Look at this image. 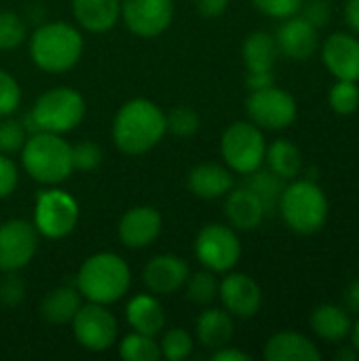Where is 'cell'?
Wrapping results in <instances>:
<instances>
[{"instance_id": "cell-11", "label": "cell", "mask_w": 359, "mask_h": 361, "mask_svg": "<svg viewBox=\"0 0 359 361\" xmlns=\"http://www.w3.org/2000/svg\"><path fill=\"white\" fill-rule=\"evenodd\" d=\"M70 324L78 345L93 353L108 351L118 338L116 317L106 309V305H97V302L83 305Z\"/></svg>"}, {"instance_id": "cell-7", "label": "cell", "mask_w": 359, "mask_h": 361, "mask_svg": "<svg viewBox=\"0 0 359 361\" xmlns=\"http://www.w3.org/2000/svg\"><path fill=\"white\" fill-rule=\"evenodd\" d=\"M220 150L231 171L248 176L264 165L267 142L258 125H254L252 121H237L229 125L222 133Z\"/></svg>"}, {"instance_id": "cell-45", "label": "cell", "mask_w": 359, "mask_h": 361, "mask_svg": "<svg viewBox=\"0 0 359 361\" xmlns=\"http://www.w3.org/2000/svg\"><path fill=\"white\" fill-rule=\"evenodd\" d=\"M212 360L214 361H250L252 357L245 353V351H241V349H233V347H222V349H216L214 353H212Z\"/></svg>"}, {"instance_id": "cell-13", "label": "cell", "mask_w": 359, "mask_h": 361, "mask_svg": "<svg viewBox=\"0 0 359 361\" xmlns=\"http://www.w3.org/2000/svg\"><path fill=\"white\" fill-rule=\"evenodd\" d=\"M174 0H123L121 17L129 32L142 38L163 34L174 19Z\"/></svg>"}, {"instance_id": "cell-38", "label": "cell", "mask_w": 359, "mask_h": 361, "mask_svg": "<svg viewBox=\"0 0 359 361\" xmlns=\"http://www.w3.org/2000/svg\"><path fill=\"white\" fill-rule=\"evenodd\" d=\"M102 159H104V152H102L99 144H95L91 140H85V142L72 146V165H74V169L91 171V169L99 167Z\"/></svg>"}, {"instance_id": "cell-1", "label": "cell", "mask_w": 359, "mask_h": 361, "mask_svg": "<svg viewBox=\"0 0 359 361\" xmlns=\"http://www.w3.org/2000/svg\"><path fill=\"white\" fill-rule=\"evenodd\" d=\"M165 133V112L159 104L146 97H135L123 104L112 121L114 146L131 157L152 150Z\"/></svg>"}, {"instance_id": "cell-4", "label": "cell", "mask_w": 359, "mask_h": 361, "mask_svg": "<svg viewBox=\"0 0 359 361\" xmlns=\"http://www.w3.org/2000/svg\"><path fill=\"white\" fill-rule=\"evenodd\" d=\"M21 165L32 180L55 186L66 182L74 171L72 146L59 133H32L21 148Z\"/></svg>"}, {"instance_id": "cell-31", "label": "cell", "mask_w": 359, "mask_h": 361, "mask_svg": "<svg viewBox=\"0 0 359 361\" xmlns=\"http://www.w3.org/2000/svg\"><path fill=\"white\" fill-rule=\"evenodd\" d=\"M184 286H186V298L193 305L205 307L218 296V286L220 283L216 279V273L205 269V271H199L193 277H188Z\"/></svg>"}, {"instance_id": "cell-16", "label": "cell", "mask_w": 359, "mask_h": 361, "mask_svg": "<svg viewBox=\"0 0 359 361\" xmlns=\"http://www.w3.org/2000/svg\"><path fill=\"white\" fill-rule=\"evenodd\" d=\"M163 228V218L161 214L150 207V205H138L125 212V216L118 222V239L131 247V250H142L148 247Z\"/></svg>"}, {"instance_id": "cell-30", "label": "cell", "mask_w": 359, "mask_h": 361, "mask_svg": "<svg viewBox=\"0 0 359 361\" xmlns=\"http://www.w3.org/2000/svg\"><path fill=\"white\" fill-rule=\"evenodd\" d=\"M118 353L125 361H157L161 357V347L154 336L133 330L121 341Z\"/></svg>"}, {"instance_id": "cell-37", "label": "cell", "mask_w": 359, "mask_h": 361, "mask_svg": "<svg viewBox=\"0 0 359 361\" xmlns=\"http://www.w3.org/2000/svg\"><path fill=\"white\" fill-rule=\"evenodd\" d=\"M21 102V87L13 74L0 68V118L11 116Z\"/></svg>"}, {"instance_id": "cell-9", "label": "cell", "mask_w": 359, "mask_h": 361, "mask_svg": "<svg viewBox=\"0 0 359 361\" xmlns=\"http://www.w3.org/2000/svg\"><path fill=\"white\" fill-rule=\"evenodd\" d=\"M197 260L212 273H229L241 258V241L233 226L207 224L199 231L195 241Z\"/></svg>"}, {"instance_id": "cell-47", "label": "cell", "mask_w": 359, "mask_h": 361, "mask_svg": "<svg viewBox=\"0 0 359 361\" xmlns=\"http://www.w3.org/2000/svg\"><path fill=\"white\" fill-rule=\"evenodd\" d=\"M345 305H347L349 311H353V313L359 315V279L351 281L349 288L345 290Z\"/></svg>"}, {"instance_id": "cell-35", "label": "cell", "mask_w": 359, "mask_h": 361, "mask_svg": "<svg viewBox=\"0 0 359 361\" xmlns=\"http://www.w3.org/2000/svg\"><path fill=\"white\" fill-rule=\"evenodd\" d=\"M25 40V23L13 11H0V51L17 49Z\"/></svg>"}, {"instance_id": "cell-44", "label": "cell", "mask_w": 359, "mask_h": 361, "mask_svg": "<svg viewBox=\"0 0 359 361\" xmlns=\"http://www.w3.org/2000/svg\"><path fill=\"white\" fill-rule=\"evenodd\" d=\"M245 85H248V89H250V91L271 87V85H275V74H273V70H264V72H248V76H245Z\"/></svg>"}, {"instance_id": "cell-48", "label": "cell", "mask_w": 359, "mask_h": 361, "mask_svg": "<svg viewBox=\"0 0 359 361\" xmlns=\"http://www.w3.org/2000/svg\"><path fill=\"white\" fill-rule=\"evenodd\" d=\"M336 360L339 361H358L359 355L355 349H341V351L336 353Z\"/></svg>"}, {"instance_id": "cell-8", "label": "cell", "mask_w": 359, "mask_h": 361, "mask_svg": "<svg viewBox=\"0 0 359 361\" xmlns=\"http://www.w3.org/2000/svg\"><path fill=\"white\" fill-rule=\"evenodd\" d=\"M78 203L76 199L59 188L42 190L34 205V226L38 235L47 239H63L78 224Z\"/></svg>"}, {"instance_id": "cell-34", "label": "cell", "mask_w": 359, "mask_h": 361, "mask_svg": "<svg viewBox=\"0 0 359 361\" xmlns=\"http://www.w3.org/2000/svg\"><path fill=\"white\" fill-rule=\"evenodd\" d=\"M165 125L167 131L174 133L176 137H190L199 131V114L190 106H176L165 114Z\"/></svg>"}, {"instance_id": "cell-14", "label": "cell", "mask_w": 359, "mask_h": 361, "mask_svg": "<svg viewBox=\"0 0 359 361\" xmlns=\"http://www.w3.org/2000/svg\"><path fill=\"white\" fill-rule=\"evenodd\" d=\"M218 296L224 309L241 319L254 317L262 307V290L245 273H229L218 286Z\"/></svg>"}, {"instance_id": "cell-20", "label": "cell", "mask_w": 359, "mask_h": 361, "mask_svg": "<svg viewBox=\"0 0 359 361\" xmlns=\"http://www.w3.org/2000/svg\"><path fill=\"white\" fill-rule=\"evenodd\" d=\"M188 188L195 197L205 201L222 199L233 188V176L218 163H199L188 173Z\"/></svg>"}, {"instance_id": "cell-24", "label": "cell", "mask_w": 359, "mask_h": 361, "mask_svg": "<svg viewBox=\"0 0 359 361\" xmlns=\"http://www.w3.org/2000/svg\"><path fill=\"white\" fill-rule=\"evenodd\" d=\"M127 324L142 334L157 336L165 328V311L161 302L150 294H138L127 305Z\"/></svg>"}, {"instance_id": "cell-26", "label": "cell", "mask_w": 359, "mask_h": 361, "mask_svg": "<svg viewBox=\"0 0 359 361\" xmlns=\"http://www.w3.org/2000/svg\"><path fill=\"white\" fill-rule=\"evenodd\" d=\"M241 55H243L248 72H264V70L275 68V61L279 57V47L273 34L252 32L243 40Z\"/></svg>"}, {"instance_id": "cell-22", "label": "cell", "mask_w": 359, "mask_h": 361, "mask_svg": "<svg viewBox=\"0 0 359 361\" xmlns=\"http://www.w3.org/2000/svg\"><path fill=\"white\" fill-rule=\"evenodd\" d=\"M267 361H322V351L313 341L298 332H279L264 345Z\"/></svg>"}, {"instance_id": "cell-41", "label": "cell", "mask_w": 359, "mask_h": 361, "mask_svg": "<svg viewBox=\"0 0 359 361\" xmlns=\"http://www.w3.org/2000/svg\"><path fill=\"white\" fill-rule=\"evenodd\" d=\"M300 11H303V17L317 30L326 27L332 17V4L328 0H307L303 2Z\"/></svg>"}, {"instance_id": "cell-12", "label": "cell", "mask_w": 359, "mask_h": 361, "mask_svg": "<svg viewBox=\"0 0 359 361\" xmlns=\"http://www.w3.org/2000/svg\"><path fill=\"white\" fill-rule=\"evenodd\" d=\"M38 250V231L25 220H6L0 224V273L21 271Z\"/></svg>"}, {"instance_id": "cell-21", "label": "cell", "mask_w": 359, "mask_h": 361, "mask_svg": "<svg viewBox=\"0 0 359 361\" xmlns=\"http://www.w3.org/2000/svg\"><path fill=\"white\" fill-rule=\"evenodd\" d=\"M74 19L93 34L112 30L121 19V0H72Z\"/></svg>"}, {"instance_id": "cell-17", "label": "cell", "mask_w": 359, "mask_h": 361, "mask_svg": "<svg viewBox=\"0 0 359 361\" xmlns=\"http://www.w3.org/2000/svg\"><path fill=\"white\" fill-rule=\"evenodd\" d=\"M275 40L279 47V53H284L286 57L294 61H307L317 51V44H320L317 27L311 25L298 13L292 17H286V21L277 30Z\"/></svg>"}, {"instance_id": "cell-18", "label": "cell", "mask_w": 359, "mask_h": 361, "mask_svg": "<svg viewBox=\"0 0 359 361\" xmlns=\"http://www.w3.org/2000/svg\"><path fill=\"white\" fill-rule=\"evenodd\" d=\"M322 57L336 80H359V40L355 36L347 32L330 34L324 42Z\"/></svg>"}, {"instance_id": "cell-5", "label": "cell", "mask_w": 359, "mask_h": 361, "mask_svg": "<svg viewBox=\"0 0 359 361\" xmlns=\"http://www.w3.org/2000/svg\"><path fill=\"white\" fill-rule=\"evenodd\" d=\"M284 222L298 235H313L322 231L328 220V197L313 180H296L284 186L277 203Z\"/></svg>"}, {"instance_id": "cell-27", "label": "cell", "mask_w": 359, "mask_h": 361, "mask_svg": "<svg viewBox=\"0 0 359 361\" xmlns=\"http://www.w3.org/2000/svg\"><path fill=\"white\" fill-rule=\"evenodd\" d=\"M83 307L80 302V292L76 288L70 286H61L55 288L53 292H49L40 305V315L55 326H63L70 324L74 319V315L78 313V309Z\"/></svg>"}, {"instance_id": "cell-2", "label": "cell", "mask_w": 359, "mask_h": 361, "mask_svg": "<svg viewBox=\"0 0 359 361\" xmlns=\"http://www.w3.org/2000/svg\"><path fill=\"white\" fill-rule=\"evenodd\" d=\"M131 286L129 264L112 252H99L89 256L76 275V290L83 298L97 305L118 302Z\"/></svg>"}, {"instance_id": "cell-28", "label": "cell", "mask_w": 359, "mask_h": 361, "mask_svg": "<svg viewBox=\"0 0 359 361\" xmlns=\"http://www.w3.org/2000/svg\"><path fill=\"white\" fill-rule=\"evenodd\" d=\"M264 161L269 169L281 180H296L303 169V154L290 140H275L271 146H267Z\"/></svg>"}, {"instance_id": "cell-49", "label": "cell", "mask_w": 359, "mask_h": 361, "mask_svg": "<svg viewBox=\"0 0 359 361\" xmlns=\"http://www.w3.org/2000/svg\"><path fill=\"white\" fill-rule=\"evenodd\" d=\"M349 336H351V345H353V349L358 351V355H359V322L353 326V328H351V334H349Z\"/></svg>"}, {"instance_id": "cell-10", "label": "cell", "mask_w": 359, "mask_h": 361, "mask_svg": "<svg viewBox=\"0 0 359 361\" xmlns=\"http://www.w3.org/2000/svg\"><path fill=\"white\" fill-rule=\"evenodd\" d=\"M245 112L254 125L260 129L279 131L290 127L298 116V106L292 93L281 87H264L256 89L245 99Z\"/></svg>"}, {"instance_id": "cell-46", "label": "cell", "mask_w": 359, "mask_h": 361, "mask_svg": "<svg viewBox=\"0 0 359 361\" xmlns=\"http://www.w3.org/2000/svg\"><path fill=\"white\" fill-rule=\"evenodd\" d=\"M345 21L353 32H359V0L345 2Z\"/></svg>"}, {"instance_id": "cell-32", "label": "cell", "mask_w": 359, "mask_h": 361, "mask_svg": "<svg viewBox=\"0 0 359 361\" xmlns=\"http://www.w3.org/2000/svg\"><path fill=\"white\" fill-rule=\"evenodd\" d=\"M330 108L336 114L349 116L359 108V87L355 80H336L328 95Z\"/></svg>"}, {"instance_id": "cell-40", "label": "cell", "mask_w": 359, "mask_h": 361, "mask_svg": "<svg viewBox=\"0 0 359 361\" xmlns=\"http://www.w3.org/2000/svg\"><path fill=\"white\" fill-rule=\"evenodd\" d=\"M252 2L262 15L273 19H286L296 15L305 0H252Z\"/></svg>"}, {"instance_id": "cell-43", "label": "cell", "mask_w": 359, "mask_h": 361, "mask_svg": "<svg viewBox=\"0 0 359 361\" xmlns=\"http://www.w3.org/2000/svg\"><path fill=\"white\" fill-rule=\"evenodd\" d=\"M231 0H195V8L203 17H220L226 13Z\"/></svg>"}, {"instance_id": "cell-19", "label": "cell", "mask_w": 359, "mask_h": 361, "mask_svg": "<svg viewBox=\"0 0 359 361\" xmlns=\"http://www.w3.org/2000/svg\"><path fill=\"white\" fill-rule=\"evenodd\" d=\"M224 214L235 231H254L262 224L267 209L262 201L248 188H231L224 201Z\"/></svg>"}, {"instance_id": "cell-42", "label": "cell", "mask_w": 359, "mask_h": 361, "mask_svg": "<svg viewBox=\"0 0 359 361\" xmlns=\"http://www.w3.org/2000/svg\"><path fill=\"white\" fill-rule=\"evenodd\" d=\"M19 182L17 165L8 159V154L0 152V199H6L15 192Z\"/></svg>"}, {"instance_id": "cell-6", "label": "cell", "mask_w": 359, "mask_h": 361, "mask_svg": "<svg viewBox=\"0 0 359 361\" xmlns=\"http://www.w3.org/2000/svg\"><path fill=\"white\" fill-rule=\"evenodd\" d=\"M85 112H87L85 97L72 87L47 89L30 110L40 131L59 133V135L76 129L83 123Z\"/></svg>"}, {"instance_id": "cell-25", "label": "cell", "mask_w": 359, "mask_h": 361, "mask_svg": "<svg viewBox=\"0 0 359 361\" xmlns=\"http://www.w3.org/2000/svg\"><path fill=\"white\" fill-rule=\"evenodd\" d=\"M311 330L328 343H341L351 334V317L343 307L334 305H320L311 313Z\"/></svg>"}, {"instance_id": "cell-23", "label": "cell", "mask_w": 359, "mask_h": 361, "mask_svg": "<svg viewBox=\"0 0 359 361\" xmlns=\"http://www.w3.org/2000/svg\"><path fill=\"white\" fill-rule=\"evenodd\" d=\"M235 336L233 315L224 309H207L197 317V338L205 349H222Z\"/></svg>"}, {"instance_id": "cell-29", "label": "cell", "mask_w": 359, "mask_h": 361, "mask_svg": "<svg viewBox=\"0 0 359 361\" xmlns=\"http://www.w3.org/2000/svg\"><path fill=\"white\" fill-rule=\"evenodd\" d=\"M245 186L262 201L267 214L273 212L279 203V197H281V190H284V180L279 176H275L271 169H256L252 173H248V180H245Z\"/></svg>"}, {"instance_id": "cell-36", "label": "cell", "mask_w": 359, "mask_h": 361, "mask_svg": "<svg viewBox=\"0 0 359 361\" xmlns=\"http://www.w3.org/2000/svg\"><path fill=\"white\" fill-rule=\"evenodd\" d=\"M28 140V131L23 129L21 121L17 118H0V152L2 154H15L23 148Z\"/></svg>"}, {"instance_id": "cell-33", "label": "cell", "mask_w": 359, "mask_h": 361, "mask_svg": "<svg viewBox=\"0 0 359 361\" xmlns=\"http://www.w3.org/2000/svg\"><path fill=\"white\" fill-rule=\"evenodd\" d=\"M159 347H161V357H165L167 361H182L190 357L195 345H193V336L184 328H171L165 332Z\"/></svg>"}, {"instance_id": "cell-15", "label": "cell", "mask_w": 359, "mask_h": 361, "mask_svg": "<svg viewBox=\"0 0 359 361\" xmlns=\"http://www.w3.org/2000/svg\"><path fill=\"white\" fill-rule=\"evenodd\" d=\"M188 273L190 271H188V264L184 258H180L176 254H159L148 260L142 277H144V286L152 294L169 296V294L178 292L180 288H184Z\"/></svg>"}, {"instance_id": "cell-39", "label": "cell", "mask_w": 359, "mask_h": 361, "mask_svg": "<svg viewBox=\"0 0 359 361\" xmlns=\"http://www.w3.org/2000/svg\"><path fill=\"white\" fill-rule=\"evenodd\" d=\"M25 300V283L17 275V271L4 273L0 277V305L13 309L19 307Z\"/></svg>"}, {"instance_id": "cell-3", "label": "cell", "mask_w": 359, "mask_h": 361, "mask_svg": "<svg viewBox=\"0 0 359 361\" xmlns=\"http://www.w3.org/2000/svg\"><path fill=\"white\" fill-rule=\"evenodd\" d=\"M83 34L66 21L42 23L30 36L32 61L51 74L74 68L83 55Z\"/></svg>"}]
</instances>
